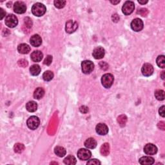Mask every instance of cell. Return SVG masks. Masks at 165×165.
<instances>
[{
  "label": "cell",
  "mask_w": 165,
  "mask_h": 165,
  "mask_svg": "<svg viewBox=\"0 0 165 165\" xmlns=\"http://www.w3.org/2000/svg\"><path fill=\"white\" fill-rule=\"evenodd\" d=\"M46 7L45 5L40 3H37L33 5L32 7V14L37 17L42 16L46 12Z\"/></svg>",
  "instance_id": "1"
},
{
  "label": "cell",
  "mask_w": 165,
  "mask_h": 165,
  "mask_svg": "<svg viewBox=\"0 0 165 165\" xmlns=\"http://www.w3.org/2000/svg\"><path fill=\"white\" fill-rule=\"evenodd\" d=\"M114 78L112 74H105L101 77V83L106 89H109L113 83Z\"/></svg>",
  "instance_id": "2"
},
{
  "label": "cell",
  "mask_w": 165,
  "mask_h": 165,
  "mask_svg": "<svg viewBox=\"0 0 165 165\" xmlns=\"http://www.w3.org/2000/svg\"><path fill=\"white\" fill-rule=\"evenodd\" d=\"M82 72L85 74H89L94 70V64L89 60L83 61L81 63Z\"/></svg>",
  "instance_id": "3"
},
{
  "label": "cell",
  "mask_w": 165,
  "mask_h": 165,
  "mask_svg": "<svg viewBox=\"0 0 165 165\" xmlns=\"http://www.w3.org/2000/svg\"><path fill=\"white\" fill-rule=\"evenodd\" d=\"M5 25L9 28H14L18 24V19L17 17L14 14H9L7 15L5 21Z\"/></svg>",
  "instance_id": "4"
},
{
  "label": "cell",
  "mask_w": 165,
  "mask_h": 165,
  "mask_svg": "<svg viewBox=\"0 0 165 165\" xmlns=\"http://www.w3.org/2000/svg\"><path fill=\"white\" fill-rule=\"evenodd\" d=\"M135 9L134 3L131 1H127L124 3L122 7V12L125 15H130L133 12Z\"/></svg>",
  "instance_id": "5"
},
{
  "label": "cell",
  "mask_w": 165,
  "mask_h": 165,
  "mask_svg": "<svg viewBox=\"0 0 165 165\" xmlns=\"http://www.w3.org/2000/svg\"><path fill=\"white\" fill-rule=\"evenodd\" d=\"M27 126L31 130H36V128H38L39 125L40 124V119L36 116H31L27 120Z\"/></svg>",
  "instance_id": "6"
},
{
  "label": "cell",
  "mask_w": 165,
  "mask_h": 165,
  "mask_svg": "<svg viewBox=\"0 0 165 165\" xmlns=\"http://www.w3.org/2000/svg\"><path fill=\"white\" fill-rule=\"evenodd\" d=\"M92 156L91 152L85 148L79 149L77 152V157L81 161H87Z\"/></svg>",
  "instance_id": "7"
},
{
  "label": "cell",
  "mask_w": 165,
  "mask_h": 165,
  "mask_svg": "<svg viewBox=\"0 0 165 165\" xmlns=\"http://www.w3.org/2000/svg\"><path fill=\"white\" fill-rule=\"evenodd\" d=\"M131 28L135 32H139L143 28V22L139 18H135L131 23Z\"/></svg>",
  "instance_id": "8"
},
{
  "label": "cell",
  "mask_w": 165,
  "mask_h": 165,
  "mask_svg": "<svg viewBox=\"0 0 165 165\" xmlns=\"http://www.w3.org/2000/svg\"><path fill=\"white\" fill-rule=\"evenodd\" d=\"M78 28V24L76 21L72 20H69L66 23L65 25V30L67 33L72 34Z\"/></svg>",
  "instance_id": "9"
},
{
  "label": "cell",
  "mask_w": 165,
  "mask_h": 165,
  "mask_svg": "<svg viewBox=\"0 0 165 165\" xmlns=\"http://www.w3.org/2000/svg\"><path fill=\"white\" fill-rule=\"evenodd\" d=\"M27 7L25 3L22 1H17L14 5V10L17 14H23L26 12Z\"/></svg>",
  "instance_id": "10"
},
{
  "label": "cell",
  "mask_w": 165,
  "mask_h": 165,
  "mask_svg": "<svg viewBox=\"0 0 165 165\" xmlns=\"http://www.w3.org/2000/svg\"><path fill=\"white\" fill-rule=\"evenodd\" d=\"M141 72L144 76L146 77L150 76L154 72V67L150 63L144 64L141 68Z\"/></svg>",
  "instance_id": "11"
},
{
  "label": "cell",
  "mask_w": 165,
  "mask_h": 165,
  "mask_svg": "<svg viewBox=\"0 0 165 165\" xmlns=\"http://www.w3.org/2000/svg\"><path fill=\"white\" fill-rule=\"evenodd\" d=\"M144 152L146 155H149V156H153L157 154V148L156 145L149 143L145 145L144 148Z\"/></svg>",
  "instance_id": "12"
},
{
  "label": "cell",
  "mask_w": 165,
  "mask_h": 165,
  "mask_svg": "<svg viewBox=\"0 0 165 165\" xmlns=\"http://www.w3.org/2000/svg\"><path fill=\"white\" fill-rule=\"evenodd\" d=\"M96 132L101 135H105L108 133V126L104 123H99L95 127Z\"/></svg>",
  "instance_id": "13"
},
{
  "label": "cell",
  "mask_w": 165,
  "mask_h": 165,
  "mask_svg": "<svg viewBox=\"0 0 165 165\" xmlns=\"http://www.w3.org/2000/svg\"><path fill=\"white\" fill-rule=\"evenodd\" d=\"M105 49L103 47H101V46H98V47L95 48L92 53L93 57H94L95 59H102L103 57L105 56Z\"/></svg>",
  "instance_id": "14"
},
{
  "label": "cell",
  "mask_w": 165,
  "mask_h": 165,
  "mask_svg": "<svg viewBox=\"0 0 165 165\" xmlns=\"http://www.w3.org/2000/svg\"><path fill=\"white\" fill-rule=\"evenodd\" d=\"M30 43L31 45L34 47H38L42 43V39L38 34H34L31 36L30 39Z\"/></svg>",
  "instance_id": "15"
},
{
  "label": "cell",
  "mask_w": 165,
  "mask_h": 165,
  "mask_svg": "<svg viewBox=\"0 0 165 165\" xmlns=\"http://www.w3.org/2000/svg\"><path fill=\"white\" fill-rule=\"evenodd\" d=\"M154 159L150 156H144L139 160V163L142 165H151L154 163Z\"/></svg>",
  "instance_id": "16"
},
{
  "label": "cell",
  "mask_w": 165,
  "mask_h": 165,
  "mask_svg": "<svg viewBox=\"0 0 165 165\" xmlns=\"http://www.w3.org/2000/svg\"><path fill=\"white\" fill-rule=\"evenodd\" d=\"M31 59L34 62H40L43 59V54L40 50H36L34 51L31 54Z\"/></svg>",
  "instance_id": "17"
},
{
  "label": "cell",
  "mask_w": 165,
  "mask_h": 165,
  "mask_svg": "<svg viewBox=\"0 0 165 165\" xmlns=\"http://www.w3.org/2000/svg\"><path fill=\"white\" fill-rule=\"evenodd\" d=\"M17 50L20 54H26L30 51V47L27 44L22 43L17 46Z\"/></svg>",
  "instance_id": "18"
},
{
  "label": "cell",
  "mask_w": 165,
  "mask_h": 165,
  "mask_svg": "<svg viewBox=\"0 0 165 165\" xmlns=\"http://www.w3.org/2000/svg\"><path fill=\"white\" fill-rule=\"evenodd\" d=\"M85 146H86L87 148L94 149L97 146V141H95L94 138H89L85 141Z\"/></svg>",
  "instance_id": "19"
},
{
  "label": "cell",
  "mask_w": 165,
  "mask_h": 165,
  "mask_svg": "<svg viewBox=\"0 0 165 165\" xmlns=\"http://www.w3.org/2000/svg\"><path fill=\"white\" fill-rule=\"evenodd\" d=\"M26 108L30 112H34L38 109V104L35 101H31L26 105Z\"/></svg>",
  "instance_id": "20"
},
{
  "label": "cell",
  "mask_w": 165,
  "mask_h": 165,
  "mask_svg": "<svg viewBox=\"0 0 165 165\" xmlns=\"http://www.w3.org/2000/svg\"><path fill=\"white\" fill-rule=\"evenodd\" d=\"M44 95H45V90L43 89V88L39 87L37 88L35 90L34 92V97L36 99H40L42 98Z\"/></svg>",
  "instance_id": "21"
},
{
  "label": "cell",
  "mask_w": 165,
  "mask_h": 165,
  "mask_svg": "<svg viewBox=\"0 0 165 165\" xmlns=\"http://www.w3.org/2000/svg\"><path fill=\"white\" fill-rule=\"evenodd\" d=\"M54 153L59 157H63L66 155V150L63 146H58L54 148Z\"/></svg>",
  "instance_id": "22"
},
{
  "label": "cell",
  "mask_w": 165,
  "mask_h": 165,
  "mask_svg": "<svg viewBox=\"0 0 165 165\" xmlns=\"http://www.w3.org/2000/svg\"><path fill=\"white\" fill-rule=\"evenodd\" d=\"M100 152L103 156H107L110 154V145L107 143H105L101 146Z\"/></svg>",
  "instance_id": "23"
},
{
  "label": "cell",
  "mask_w": 165,
  "mask_h": 165,
  "mask_svg": "<svg viewBox=\"0 0 165 165\" xmlns=\"http://www.w3.org/2000/svg\"><path fill=\"white\" fill-rule=\"evenodd\" d=\"M30 72L31 75H32L34 76H38L41 72V68L38 64H33L32 66H31L30 68Z\"/></svg>",
  "instance_id": "24"
},
{
  "label": "cell",
  "mask_w": 165,
  "mask_h": 165,
  "mask_svg": "<svg viewBox=\"0 0 165 165\" xmlns=\"http://www.w3.org/2000/svg\"><path fill=\"white\" fill-rule=\"evenodd\" d=\"M63 162L65 164L74 165L76 164V159L73 156H68L64 159Z\"/></svg>",
  "instance_id": "25"
},
{
  "label": "cell",
  "mask_w": 165,
  "mask_h": 165,
  "mask_svg": "<svg viewBox=\"0 0 165 165\" xmlns=\"http://www.w3.org/2000/svg\"><path fill=\"white\" fill-rule=\"evenodd\" d=\"M156 63L158 65L159 67L162 68H165V58L164 56L161 55L157 57V58L156 59Z\"/></svg>",
  "instance_id": "26"
},
{
  "label": "cell",
  "mask_w": 165,
  "mask_h": 165,
  "mask_svg": "<svg viewBox=\"0 0 165 165\" xmlns=\"http://www.w3.org/2000/svg\"><path fill=\"white\" fill-rule=\"evenodd\" d=\"M54 77V73L52 71L47 70L44 72L43 74V78L46 81H50Z\"/></svg>",
  "instance_id": "27"
},
{
  "label": "cell",
  "mask_w": 165,
  "mask_h": 165,
  "mask_svg": "<svg viewBox=\"0 0 165 165\" xmlns=\"http://www.w3.org/2000/svg\"><path fill=\"white\" fill-rule=\"evenodd\" d=\"M155 96L159 101H163L164 99V91L162 90H157L155 92Z\"/></svg>",
  "instance_id": "28"
},
{
  "label": "cell",
  "mask_w": 165,
  "mask_h": 165,
  "mask_svg": "<svg viewBox=\"0 0 165 165\" xmlns=\"http://www.w3.org/2000/svg\"><path fill=\"white\" fill-rule=\"evenodd\" d=\"M14 150L15 153L20 154L25 150V146L21 143H16L14 146Z\"/></svg>",
  "instance_id": "29"
},
{
  "label": "cell",
  "mask_w": 165,
  "mask_h": 165,
  "mask_svg": "<svg viewBox=\"0 0 165 165\" xmlns=\"http://www.w3.org/2000/svg\"><path fill=\"white\" fill-rule=\"evenodd\" d=\"M126 121H127V117L125 115H121L117 117V122L122 127L125 126Z\"/></svg>",
  "instance_id": "30"
},
{
  "label": "cell",
  "mask_w": 165,
  "mask_h": 165,
  "mask_svg": "<svg viewBox=\"0 0 165 165\" xmlns=\"http://www.w3.org/2000/svg\"><path fill=\"white\" fill-rule=\"evenodd\" d=\"M54 3L56 8H58V9H62V8H63L65 6L66 1H63V0H56V1H54Z\"/></svg>",
  "instance_id": "31"
},
{
  "label": "cell",
  "mask_w": 165,
  "mask_h": 165,
  "mask_svg": "<svg viewBox=\"0 0 165 165\" xmlns=\"http://www.w3.org/2000/svg\"><path fill=\"white\" fill-rule=\"evenodd\" d=\"M52 62V56L50 55H48L46 56V58H45V60H44L43 63L44 64H46V65H50Z\"/></svg>",
  "instance_id": "32"
},
{
  "label": "cell",
  "mask_w": 165,
  "mask_h": 165,
  "mask_svg": "<svg viewBox=\"0 0 165 165\" xmlns=\"http://www.w3.org/2000/svg\"><path fill=\"white\" fill-rule=\"evenodd\" d=\"M138 14H140L141 16L144 17V16H146L147 14H148V11L146 9H141L138 10Z\"/></svg>",
  "instance_id": "33"
},
{
  "label": "cell",
  "mask_w": 165,
  "mask_h": 165,
  "mask_svg": "<svg viewBox=\"0 0 165 165\" xmlns=\"http://www.w3.org/2000/svg\"><path fill=\"white\" fill-rule=\"evenodd\" d=\"M25 24L26 27L28 28H31L32 26V21L29 17H26L25 18Z\"/></svg>",
  "instance_id": "34"
},
{
  "label": "cell",
  "mask_w": 165,
  "mask_h": 165,
  "mask_svg": "<svg viewBox=\"0 0 165 165\" xmlns=\"http://www.w3.org/2000/svg\"><path fill=\"white\" fill-rule=\"evenodd\" d=\"M87 164H101V162L96 159H93L91 160H89V161L87 162Z\"/></svg>",
  "instance_id": "35"
},
{
  "label": "cell",
  "mask_w": 165,
  "mask_h": 165,
  "mask_svg": "<svg viewBox=\"0 0 165 165\" xmlns=\"http://www.w3.org/2000/svg\"><path fill=\"white\" fill-rule=\"evenodd\" d=\"M99 65L101 68L103 70H107L108 68V65L105 63V62H101L99 63Z\"/></svg>",
  "instance_id": "36"
},
{
  "label": "cell",
  "mask_w": 165,
  "mask_h": 165,
  "mask_svg": "<svg viewBox=\"0 0 165 165\" xmlns=\"http://www.w3.org/2000/svg\"><path fill=\"white\" fill-rule=\"evenodd\" d=\"M18 64H19V65L21 66L25 67L28 64V63L27 61L25 60V59H21V60L18 61Z\"/></svg>",
  "instance_id": "37"
},
{
  "label": "cell",
  "mask_w": 165,
  "mask_h": 165,
  "mask_svg": "<svg viewBox=\"0 0 165 165\" xmlns=\"http://www.w3.org/2000/svg\"><path fill=\"white\" fill-rule=\"evenodd\" d=\"M79 110L80 112L82 113H87L88 111H89V108H88V107H86V106H82V107H80Z\"/></svg>",
  "instance_id": "38"
},
{
  "label": "cell",
  "mask_w": 165,
  "mask_h": 165,
  "mask_svg": "<svg viewBox=\"0 0 165 165\" xmlns=\"http://www.w3.org/2000/svg\"><path fill=\"white\" fill-rule=\"evenodd\" d=\"M164 106H162V107L159 108V114L161 115L162 117H164L165 115V112H164Z\"/></svg>",
  "instance_id": "39"
},
{
  "label": "cell",
  "mask_w": 165,
  "mask_h": 165,
  "mask_svg": "<svg viewBox=\"0 0 165 165\" xmlns=\"http://www.w3.org/2000/svg\"><path fill=\"white\" fill-rule=\"evenodd\" d=\"M6 15V12L4 11V10L2 9V8H0V19H3V17Z\"/></svg>",
  "instance_id": "40"
},
{
  "label": "cell",
  "mask_w": 165,
  "mask_h": 165,
  "mask_svg": "<svg viewBox=\"0 0 165 165\" xmlns=\"http://www.w3.org/2000/svg\"><path fill=\"white\" fill-rule=\"evenodd\" d=\"M158 127L160 129H161V130H164V129H165V124H164V121H161V122L159 123Z\"/></svg>",
  "instance_id": "41"
},
{
  "label": "cell",
  "mask_w": 165,
  "mask_h": 165,
  "mask_svg": "<svg viewBox=\"0 0 165 165\" xmlns=\"http://www.w3.org/2000/svg\"><path fill=\"white\" fill-rule=\"evenodd\" d=\"M119 19V17L117 15V14H114L112 15V19H113V21H115V22H117V21Z\"/></svg>",
  "instance_id": "42"
},
{
  "label": "cell",
  "mask_w": 165,
  "mask_h": 165,
  "mask_svg": "<svg viewBox=\"0 0 165 165\" xmlns=\"http://www.w3.org/2000/svg\"><path fill=\"white\" fill-rule=\"evenodd\" d=\"M138 2L139 3H141L142 5H144V4H146L148 3V1H140V0H139Z\"/></svg>",
  "instance_id": "43"
},
{
  "label": "cell",
  "mask_w": 165,
  "mask_h": 165,
  "mask_svg": "<svg viewBox=\"0 0 165 165\" xmlns=\"http://www.w3.org/2000/svg\"><path fill=\"white\" fill-rule=\"evenodd\" d=\"M110 2H111V3H112V4H113V5H116V4L119 3L120 2V1H111Z\"/></svg>",
  "instance_id": "44"
},
{
  "label": "cell",
  "mask_w": 165,
  "mask_h": 165,
  "mask_svg": "<svg viewBox=\"0 0 165 165\" xmlns=\"http://www.w3.org/2000/svg\"><path fill=\"white\" fill-rule=\"evenodd\" d=\"M164 71H163V72H162V74H161V77H162V79H164Z\"/></svg>",
  "instance_id": "45"
}]
</instances>
